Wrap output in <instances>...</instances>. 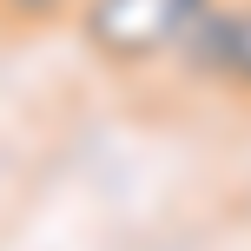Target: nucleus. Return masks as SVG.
I'll use <instances>...</instances> for the list:
<instances>
[{"label":"nucleus","mask_w":251,"mask_h":251,"mask_svg":"<svg viewBox=\"0 0 251 251\" xmlns=\"http://www.w3.org/2000/svg\"><path fill=\"white\" fill-rule=\"evenodd\" d=\"M185 20H192L185 0H79L73 7L86 53L106 66H152L159 53L178 47Z\"/></svg>","instance_id":"obj_1"},{"label":"nucleus","mask_w":251,"mask_h":251,"mask_svg":"<svg viewBox=\"0 0 251 251\" xmlns=\"http://www.w3.org/2000/svg\"><path fill=\"white\" fill-rule=\"evenodd\" d=\"M172 53L185 60L192 79H212V86L251 100V0H212V7H199Z\"/></svg>","instance_id":"obj_2"},{"label":"nucleus","mask_w":251,"mask_h":251,"mask_svg":"<svg viewBox=\"0 0 251 251\" xmlns=\"http://www.w3.org/2000/svg\"><path fill=\"white\" fill-rule=\"evenodd\" d=\"M79 0H0V20H13V26H53V20H66Z\"/></svg>","instance_id":"obj_3"},{"label":"nucleus","mask_w":251,"mask_h":251,"mask_svg":"<svg viewBox=\"0 0 251 251\" xmlns=\"http://www.w3.org/2000/svg\"><path fill=\"white\" fill-rule=\"evenodd\" d=\"M185 7H192V13H199V7H212V0H185Z\"/></svg>","instance_id":"obj_4"}]
</instances>
